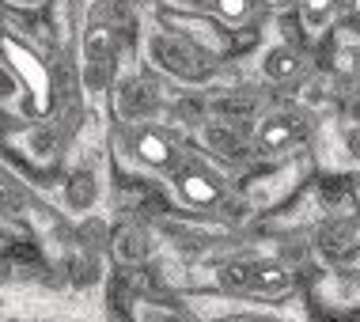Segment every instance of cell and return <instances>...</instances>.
Returning <instances> with one entry per match:
<instances>
[{"label":"cell","instance_id":"8","mask_svg":"<svg viewBox=\"0 0 360 322\" xmlns=\"http://www.w3.org/2000/svg\"><path fill=\"white\" fill-rule=\"evenodd\" d=\"M292 136H296V122L292 118H274V122L262 125L258 141H262V148H281V144H288Z\"/></svg>","mask_w":360,"mask_h":322},{"label":"cell","instance_id":"1","mask_svg":"<svg viewBox=\"0 0 360 322\" xmlns=\"http://www.w3.org/2000/svg\"><path fill=\"white\" fill-rule=\"evenodd\" d=\"M152 57H155V65H163L167 72L182 76V80H201V72H209V68H201L198 50H193L190 42H182V38H174V34H155L152 38Z\"/></svg>","mask_w":360,"mask_h":322},{"label":"cell","instance_id":"7","mask_svg":"<svg viewBox=\"0 0 360 322\" xmlns=\"http://www.w3.org/2000/svg\"><path fill=\"white\" fill-rule=\"evenodd\" d=\"M300 72V57H296V50H274L266 57V76H274V80H292V76Z\"/></svg>","mask_w":360,"mask_h":322},{"label":"cell","instance_id":"12","mask_svg":"<svg viewBox=\"0 0 360 322\" xmlns=\"http://www.w3.org/2000/svg\"><path fill=\"white\" fill-rule=\"evenodd\" d=\"M220 12L228 19H243L247 15V0H220Z\"/></svg>","mask_w":360,"mask_h":322},{"label":"cell","instance_id":"4","mask_svg":"<svg viewBox=\"0 0 360 322\" xmlns=\"http://www.w3.org/2000/svg\"><path fill=\"white\" fill-rule=\"evenodd\" d=\"M65 198H69V209H76V212L91 209V205L99 201V182H95V174L91 171H76L69 179V186H65Z\"/></svg>","mask_w":360,"mask_h":322},{"label":"cell","instance_id":"13","mask_svg":"<svg viewBox=\"0 0 360 322\" xmlns=\"http://www.w3.org/2000/svg\"><path fill=\"white\" fill-rule=\"evenodd\" d=\"M345 144H349V152H353L356 160H360V125H353V129L345 133Z\"/></svg>","mask_w":360,"mask_h":322},{"label":"cell","instance_id":"3","mask_svg":"<svg viewBox=\"0 0 360 322\" xmlns=\"http://www.w3.org/2000/svg\"><path fill=\"white\" fill-rule=\"evenodd\" d=\"M110 250H114L118 262H125V266H141V262L152 255L148 231H144L141 224H122V228H114V236H110Z\"/></svg>","mask_w":360,"mask_h":322},{"label":"cell","instance_id":"6","mask_svg":"<svg viewBox=\"0 0 360 322\" xmlns=\"http://www.w3.org/2000/svg\"><path fill=\"white\" fill-rule=\"evenodd\" d=\"M205 144L212 152H220V155H236L243 144H239V133L231 129V125H220V122H212L205 125Z\"/></svg>","mask_w":360,"mask_h":322},{"label":"cell","instance_id":"9","mask_svg":"<svg viewBox=\"0 0 360 322\" xmlns=\"http://www.w3.org/2000/svg\"><path fill=\"white\" fill-rule=\"evenodd\" d=\"M137 322H190L182 311H174V307H163V304H137Z\"/></svg>","mask_w":360,"mask_h":322},{"label":"cell","instance_id":"2","mask_svg":"<svg viewBox=\"0 0 360 322\" xmlns=\"http://www.w3.org/2000/svg\"><path fill=\"white\" fill-rule=\"evenodd\" d=\"M160 99H155V87L144 84V80H125L118 87V114L129 122H141V118H152Z\"/></svg>","mask_w":360,"mask_h":322},{"label":"cell","instance_id":"14","mask_svg":"<svg viewBox=\"0 0 360 322\" xmlns=\"http://www.w3.org/2000/svg\"><path fill=\"white\" fill-rule=\"evenodd\" d=\"M228 322H277V318H262V315H239V318H228Z\"/></svg>","mask_w":360,"mask_h":322},{"label":"cell","instance_id":"5","mask_svg":"<svg viewBox=\"0 0 360 322\" xmlns=\"http://www.w3.org/2000/svg\"><path fill=\"white\" fill-rule=\"evenodd\" d=\"M258 266H262V262H228V266L217 273L220 288H228V292H250V288H255V277H258Z\"/></svg>","mask_w":360,"mask_h":322},{"label":"cell","instance_id":"10","mask_svg":"<svg viewBox=\"0 0 360 322\" xmlns=\"http://www.w3.org/2000/svg\"><path fill=\"white\" fill-rule=\"evenodd\" d=\"M182 193H186L190 201H212L217 198V186L205 179H198V174H186V179H182Z\"/></svg>","mask_w":360,"mask_h":322},{"label":"cell","instance_id":"11","mask_svg":"<svg viewBox=\"0 0 360 322\" xmlns=\"http://www.w3.org/2000/svg\"><path fill=\"white\" fill-rule=\"evenodd\" d=\"M349 198V182L345 179H326L323 182V201L326 205H342Z\"/></svg>","mask_w":360,"mask_h":322}]
</instances>
